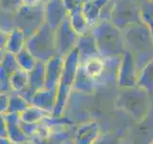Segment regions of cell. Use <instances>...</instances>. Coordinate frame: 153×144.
<instances>
[{"instance_id":"cell-1","label":"cell","mask_w":153,"mask_h":144,"mask_svg":"<svg viewBox=\"0 0 153 144\" xmlns=\"http://www.w3.org/2000/svg\"><path fill=\"white\" fill-rule=\"evenodd\" d=\"M25 48L37 61L46 62L56 55L55 31L44 22L27 38Z\"/></svg>"},{"instance_id":"cell-2","label":"cell","mask_w":153,"mask_h":144,"mask_svg":"<svg viewBox=\"0 0 153 144\" xmlns=\"http://www.w3.org/2000/svg\"><path fill=\"white\" fill-rule=\"evenodd\" d=\"M78 62L79 53L76 49L72 50L68 55L64 57L63 70H62L61 79L56 89V107L52 114L53 116L59 117L63 112L70 89L74 84L76 72H78Z\"/></svg>"},{"instance_id":"cell-3","label":"cell","mask_w":153,"mask_h":144,"mask_svg":"<svg viewBox=\"0 0 153 144\" xmlns=\"http://www.w3.org/2000/svg\"><path fill=\"white\" fill-rule=\"evenodd\" d=\"M16 27L25 33L26 37H30L44 23V4L40 3L36 6H24L14 14Z\"/></svg>"},{"instance_id":"cell-4","label":"cell","mask_w":153,"mask_h":144,"mask_svg":"<svg viewBox=\"0 0 153 144\" xmlns=\"http://www.w3.org/2000/svg\"><path fill=\"white\" fill-rule=\"evenodd\" d=\"M55 36L56 54L65 57L72 51L76 38V32L72 28L68 17L55 31Z\"/></svg>"},{"instance_id":"cell-5","label":"cell","mask_w":153,"mask_h":144,"mask_svg":"<svg viewBox=\"0 0 153 144\" xmlns=\"http://www.w3.org/2000/svg\"><path fill=\"white\" fill-rule=\"evenodd\" d=\"M64 64V57L59 54L52 57L45 62V86L48 90L56 91L61 79Z\"/></svg>"},{"instance_id":"cell-6","label":"cell","mask_w":153,"mask_h":144,"mask_svg":"<svg viewBox=\"0 0 153 144\" xmlns=\"http://www.w3.org/2000/svg\"><path fill=\"white\" fill-rule=\"evenodd\" d=\"M67 9L62 0H52L44 4V22L56 31L67 16Z\"/></svg>"},{"instance_id":"cell-7","label":"cell","mask_w":153,"mask_h":144,"mask_svg":"<svg viewBox=\"0 0 153 144\" xmlns=\"http://www.w3.org/2000/svg\"><path fill=\"white\" fill-rule=\"evenodd\" d=\"M45 86V62L38 61L33 70L29 72V85L27 89L21 93L29 103L33 94L43 89Z\"/></svg>"},{"instance_id":"cell-8","label":"cell","mask_w":153,"mask_h":144,"mask_svg":"<svg viewBox=\"0 0 153 144\" xmlns=\"http://www.w3.org/2000/svg\"><path fill=\"white\" fill-rule=\"evenodd\" d=\"M56 91L48 90L43 88L36 91L33 94L30 99V105L40 109L44 112L53 114L54 109L56 107Z\"/></svg>"},{"instance_id":"cell-9","label":"cell","mask_w":153,"mask_h":144,"mask_svg":"<svg viewBox=\"0 0 153 144\" xmlns=\"http://www.w3.org/2000/svg\"><path fill=\"white\" fill-rule=\"evenodd\" d=\"M5 116L7 120V137L13 144L27 141L30 139L21 128L19 114L6 113Z\"/></svg>"},{"instance_id":"cell-10","label":"cell","mask_w":153,"mask_h":144,"mask_svg":"<svg viewBox=\"0 0 153 144\" xmlns=\"http://www.w3.org/2000/svg\"><path fill=\"white\" fill-rule=\"evenodd\" d=\"M27 37L20 28L13 27L9 31L8 41L6 45L5 51L12 53L13 55L18 54L19 52L22 51L26 45Z\"/></svg>"},{"instance_id":"cell-11","label":"cell","mask_w":153,"mask_h":144,"mask_svg":"<svg viewBox=\"0 0 153 144\" xmlns=\"http://www.w3.org/2000/svg\"><path fill=\"white\" fill-rule=\"evenodd\" d=\"M29 85V73L22 69H17L10 76V86L12 91L23 93Z\"/></svg>"},{"instance_id":"cell-12","label":"cell","mask_w":153,"mask_h":144,"mask_svg":"<svg viewBox=\"0 0 153 144\" xmlns=\"http://www.w3.org/2000/svg\"><path fill=\"white\" fill-rule=\"evenodd\" d=\"M48 115H52V114L35 107V106L30 105L25 110H23L19 114V119L23 123H28V124L39 123L46 116H48Z\"/></svg>"},{"instance_id":"cell-13","label":"cell","mask_w":153,"mask_h":144,"mask_svg":"<svg viewBox=\"0 0 153 144\" xmlns=\"http://www.w3.org/2000/svg\"><path fill=\"white\" fill-rule=\"evenodd\" d=\"M30 103L21 93L11 91L9 93V109L8 113H17L20 114L23 110H25Z\"/></svg>"},{"instance_id":"cell-14","label":"cell","mask_w":153,"mask_h":144,"mask_svg":"<svg viewBox=\"0 0 153 144\" xmlns=\"http://www.w3.org/2000/svg\"><path fill=\"white\" fill-rule=\"evenodd\" d=\"M16 61H17L19 68L28 72V73L33 70V68L36 66V64L38 62L26 48H24L22 51H20L18 54H16Z\"/></svg>"},{"instance_id":"cell-15","label":"cell","mask_w":153,"mask_h":144,"mask_svg":"<svg viewBox=\"0 0 153 144\" xmlns=\"http://www.w3.org/2000/svg\"><path fill=\"white\" fill-rule=\"evenodd\" d=\"M0 66H2L10 76H11V74H13L14 71L19 69L16 55H13L12 53L7 52V51H5V54H4L1 64H0Z\"/></svg>"},{"instance_id":"cell-16","label":"cell","mask_w":153,"mask_h":144,"mask_svg":"<svg viewBox=\"0 0 153 144\" xmlns=\"http://www.w3.org/2000/svg\"><path fill=\"white\" fill-rule=\"evenodd\" d=\"M22 6V0H0V11L5 14H16Z\"/></svg>"},{"instance_id":"cell-17","label":"cell","mask_w":153,"mask_h":144,"mask_svg":"<svg viewBox=\"0 0 153 144\" xmlns=\"http://www.w3.org/2000/svg\"><path fill=\"white\" fill-rule=\"evenodd\" d=\"M0 88L2 92L10 93L12 91L10 86V75L2 66H0Z\"/></svg>"},{"instance_id":"cell-18","label":"cell","mask_w":153,"mask_h":144,"mask_svg":"<svg viewBox=\"0 0 153 144\" xmlns=\"http://www.w3.org/2000/svg\"><path fill=\"white\" fill-rule=\"evenodd\" d=\"M9 109V93L0 92V114L8 113Z\"/></svg>"},{"instance_id":"cell-19","label":"cell","mask_w":153,"mask_h":144,"mask_svg":"<svg viewBox=\"0 0 153 144\" xmlns=\"http://www.w3.org/2000/svg\"><path fill=\"white\" fill-rule=\"evenodd\" d=\"M8 37H9V31H6L5 29L0 27V49L1 50L6 49Z\"/></svg>"},{"instance_id":"cell-20","label":"cell","mask_w":153,"mask_h":144,"mask_svg":"<svg viewBox=\"0 0 153 144\" xmlns=\"http://www.w3.org/2000/svg\"><path fill=\"white\" fill-rule=\"evenodd\" d=\"M0 137H7V120L5 114H0Z\"/></svg>"},{"instance_id":"cell-21","label":"cell","mask_w":153,"mask_h":144,"mask_svg":"<svg viewBox=\"0 0 153 144\" xmlns=\"http://www.w3.org/2000/svg\"><path fill=\"white\" fill-rule=\"evenodd\" d=\"M40 0H22V5L24 6H36V5L40 4Z\"/></svg>"},{"instance_id":"cell-22","label":"cell","mask_w":153,"mask_h":144,"mask_svg":"<svg viewBox=\"0 0 153 144\" xmlns=\"http://www.w3.org/2000/svg\"><path fill=\"white\" fill-rule=\"evenodd\" d=\"M0 144H13L8 137H0Z\"/></svg>"},{"instance_id":"cell-23","label":"cell","mask_w":153,"mask_h":144,"mask_svg":"<svg viewBox=\"0 0 153 144\" xmlns=\"http://www.w3.org/2000/svg\"><path fill=\"white\" fill-rule=\"evenodd\" d=\"M16 144H36L33 141H32V140H27V141H23V142H19V143H16Z\"/></svg>"},{"instance_id":"cell-24","label":"cell","mask_w":153,"mask_h":144,"mask_svg":"<svg viewBox=\"0 0 153 144\" xmlns=\"http://www.w3.org/2000/svg\"><path fill=\"white\" fill-rule=\"evenodd\" d=\"M4 54H5V50H1V49H0V64H1V62L3 60Z\"/></svg>"},{"instance_id":"cell-25","label":"cell","mask_w":153,"mask_h":144,"mask_svg":"<svg viewBox=\"0 0 153 144\" xmlns=\"http://www.w3.org/2000/svg\"><path fill=\"white\" fill-rule=\"evenodd\" d=\"M49 1H52V0H40V2L43 3V4H45V3L49 2Z\"/></svg>"},{"instance_id":"cell-26","label":"cell","mask_w":153,"mask_h":144,"mask_svg":"<svg viewBox=\"0 0 153 144\" xmlns=\"http://www.w3.org/2000/svg\"><path fill=\"white\" fill-rule=\"evenodd\" d=\"M0 92H2V91H1V88H0Z\"/></svg>"}]
</instances>
